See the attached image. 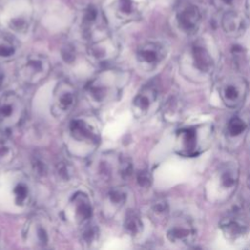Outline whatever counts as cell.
<instances>
[{"mask_svg":"<svg viewBox=\"0 0 250 250\" xmlns=\"http://www.w3.org/2000/svg\"><path fill=\"white\" fill-rule=\"evenodd\" d=\"M51 68L49 60L41 54H30L24 57L18 65V75L27 84H36L44 79Z\"/></svg>","mask_w":250,"mask_h":250,"instance_id":"obj_2","label":"cell"},{"mask_svg":"<svg viewBox=\"0 0 250 250\" xmlns=\"http://www.w3.org/2000/svg\"><path fill=\"white\" fill-rule=\"evenodd\" d=\"M28 234L37 244L45 245L49 241V232L44 224L39 221H35L30 224Z\"/></svg>","mask_w":250,"mask_h":250,"instance_id":"obj_23","label":"cell"},{"mask_svg":"<svg viewBox=\"0 0 250 250\" xmlns=\"http://www.w3.org/2000/svg\"><path fill=\"white\" fill-rule=\"evenodd\" d=\"M114 18L121 23L135 21L140 16V9L134 0H114L111 4Z\"/></svg>","mask_w":250,"mask_h":250,"instance_id":"obj_15","label":"cell"},{"mask_svg":"<svg viewBox=\"0 0 250 250\" xmlns=\"http://www.w3.org/2000/svg\"><path fill=\"white\" fill-rule=\"evenodd\" d=\"M118 47L116 43L107 36L92 42L89 47V55L98 62H106L116 56Z\"/></svg>","mask_w":250,"mask_h":250,"instance_id":"obj_14","label":"cell"},{"mask_svg":"<svg viewBox=\"0 0 250 250\" xmlns=\"http://www.w3.org/2000/svg\"><path fill=\"white\" fill-rule=\"evenodd\" d=\"M224 5H231L233 0H220Z\"/></svg>","mask_w":250,"mask_h":250,"instance_id":"obj_32","label":"cell"},{"mask_svg":"<svg viewBox=\"0 0 250 250\" xmlns=\"http://www.w3.org/2000/svg\"><path fill=\"white\" fill-rule=\"evenodd\" d=\"M24 104L15 93H6L0 97V125L4 129H11L23 118Z\"/></svg>","mask_w":250,"mask_h":250,"instance_id":"obj_4","label":"cell"},{"mask_svg":"<svg viewBox=\"0 0 250 250\" xmlns=\"http://www.w3.org/2000/svg\"><path fill=\"white\" fill-rule=\"evenodd\" d=\"M247 185H248V188H250V173H249L248 178H247Z\"/></svg>","mask_w":250,"mask_h":250,"instance_id":"obj_33","label":"cell"},{"mask_svg":"<svg viewBox=\"0 0 250 250\" xmlns=\"http://www.w3.org/2000/svg\"><path fill=\"white\" fill-rule=\"evenodd\" d=\"M247 84L241 77L231 76L226 78L219 87V94L228 107H236L244 100Z\"/></svg>","mask_w":250,"mask_h":250,"instance_id":"obj_6","label":"cell"},{"mask_svg":"<svg viewBox=\"0 0 250 250\" xmlns=\"http://www.w3.org/2000/svg\"><path fill=\"white\" fill-rule=\"evenodd\" d=\"M220 229L228 239L235 240L246 233L247 224L239 217L228 216L221 220Z\"/></svg>","mask_w":250,"mask_h":250,"instance_id":"obj_17","label":"cell"},{"mask_svg":"<svg viewBox=\"0 0 250 250\" xmlns=\"http://www.w3.org/2000/svg\"><path fill=\"white\" fill-rule=\"evenodd\" d=\"M28 21H26V19L24 18H17V19H13L10 22V26L13 30H15L16 32H24L27 30L28 28Z\"/></svg>","mask_w":250,"mask_h":250,"instance_id":"obj_27","label":"cell"},{"mask_svg":"<svg viewBox=\"0 0 250 250\" xmlns=\"http://www.w3.org/2000/svg\"><path fill=\"white\" fill-rule=\"evenodd\" d=\"M5 84V73L3 72V69L0 68V90Z\"/></svg>","mask_w":250,"mask_h":250,"instance_id":"obj_31","label":"cell"},{"mask_svg":"<svg viewBox=\"0 0 250 250\" xmlns=\"http://www.w3.org/2000/svg\"><path fill=\"white\" fill-rule=\"evenodd\" d=\"M138 183L141 187H144V188H147L149 187L150 185V182H151V179H150V176L148 174L147 171H140L139 174H138Z\"/></svg>","mask_w":250,"mask_h":250,"instance_id":"obj_30","label":"cell"},{"mask_svg":"<svg viewBox=\"0 0 250 250\" xmlns=\"http://www.w3.org/2000/svg\"><path fill=\"white\" fill-rule=\"evenodd\" d=\"M201 21V12L194 5H188L181 9L177 14V23L179 28L187 33H194Z\"/></svg>","mask_w":250,"mask_h":250,"instance_id":"obj_13","label":"cell"},{"mask_svg":"<svg viewBox=\"0 0 250 250\" xmlns=\"http://www.w3.org/2000/svg\"><path fill=\"white\" fill-rule=\"evenodd\" d=\"M126 198H127V195L125 191H123L120 188H114L107 193L105 208L109 212L117 211L124 205V203L126 202Z\"/></svg>","mask_w":250,"mask_h":250,"instance_id":"obj_22","label":"cell"},{"mask_svg":"<svg viewBox=\"0 0 250 250\" xmlns=\"http://www.w3.org/2000/svg\"><path fill=\"white\" fill-rule=\"evenodd\" d=\"M167 237L173 243L189 244L195 238V229L189 220L179 218L168 228Z\"/></svg>","mask_w":250,"mask_h":250,"instance_id":"obj_11","label":"cell"},{"mask_svg":"<svg viewBox=\"0 0 250 250\" xmlns=\"http://www.w3.org/2000/svg\"><path fill=\"white\" fill-rule=\"evenodd\" d=\"M238 179V173L235 167L231 165L225 166L219 173V185L227 191H230L235 188Z\"/></svg>","mask_w":250,"mask_h":250,"instance_id":"obj_19","label":"cell"},{"mask_svg":"<svg viewBox=\"0 0 250 250\" xmlns=\"http://www.w3.org/2000/svg\"><path fill=\"white\" fill-rule=\"evenodd\" d=\"M66 211L74 223L84 225L92 217L91 201L85 193L77 192L69 200Z\"/></svg>","mask_w":250,"mask_h":250,"instance_id":"obj_9","label":"cell"},{"mask_svg":"<svg viewBox=\"0 0 250 250\" xmlns=\"http://www.w3.org/2000/svg\"><path fill=\"white\" fill-rule=\"evenodd\" d=\"M12 195L17 206H25L30 199V188L27 183L22 180L17 182L12 188Z\"/></svg>","mask_w":250,"mask_h":250,"instance_id":"obj_21","label":"cell"},{"mask_svg":"<svg viewBox=\"0 0 250 250\" xmlns=\"http://www.w3.org/2000/svg\"><path fill=\"white\" fill-rule=\"evenodd\" d=\"M98 237V229L96 226H88L82 233V240L84 243L91 244L93 243Z\"/></svg>","mask_w":250,"mask_h":250,"instance_id":"obj_28","label":"cell"},{"mask_svg":"<svg viewBox=\"0 0 250 250\" xmlns=\"http://www.w3.org/2000/svg\"><path fill=\"white\" fill-rule=\"evenodd\" d=\"M191 62L193 68L203 75H208L213 71V59L206 47L201 44H194L192 46Z\"/></svg>","mask_w":250,"mask_h":250,"instance_id":"obj_16","label":"cell"},{"mask_svg":"<svg viewBox=\"0 0 250 250\" xmlns=\"http://www.w3.org/2000/svg\"><path fill=\"white\" fill-rule=\"evenodd\" d=\"M76 91L74 87L67 81L58 83L54 90L52 112L56 117H63L67 115L76 104Z\"/></svg>","mask_w":250,"mask_h":250,"instance_id":"obj_5","label":"cell"},{"mask_svg":"<svg viewBox=\"0 0 250 250\" xmlns=\"http://www.w3.org/2000/svg\"><path fill=\"white\" fill-rule=\"evenodd\" d=\"M122 84L121 74L113 70H104L91 80L85 89L88 101L97 106H101L119 94Z\"/></svg>","mask_w":250,"mask_h":250,"instance_id":"obj_1","label":"cell"},{"mask_svg":"<svg viewBox=\"0 0 250 250\" xmlns=\"http://www.w3.org/2000/svg\"><path fill=\"white\" fill-rule=\"evenodd\" d=\"M19 43L10 34L0 32V60L12 59L18 52Z\"/></svg>","mask_w":250,"mask_h":250,"instance_id":"obj_20","label":"cell"},{"mask_svg":"<svg viewBox=\"0 0 250 250\" xmlns=\"http://www.w3.org/2000/svg\"><path fill=\"white\" fill-rule=\"evenodd\" d=\"M157 99V90L153 85L144 86L136 95L132 103V112L140 118L146 115Z\"/></svg>","mask_w":250,"mask_h":250,"instance_id":"obj_12","label":"cell"},{"mask_svg":"<svg viewBox=\"0 0 250 250\" xmlns=\"http://www.w3.org/2000/svg\"><path fill=\"white\" fill-rule=\"evenodd\" d=\"M81 28L84 36L87 39L92 40V42L106 36L104 34V19L99 9H97L95 6L88 7L85 10L82 16Z\"/></svg>","mask_w":250,"mask_h":250,"instance_id":"obj_8","label":"cell"},{"mask_svg":"<svg viewBox=\"0 0 250 250\" xmlns=\"http://www.w3.org/2000/svg\"><path fill=\"white\" fill-rule=\"evenodd\" d=\"M67 131L70 141L75 142L77 145L93 148L99 144V129L86 117L78 116L73 118L68 124Z\"/></svg>","mask_w":250,"mask_h":250,"instance_id":"obj_3","label":"cell"},{"mask_svg":"<svg viewBox=\"0 0 250 250\" xmlns=\"http://www.w3.org/2000/svg\"><path fill=\"white\" fill-rule=\"evenodd\" d=\"M166 48L157 41H147L143 43L136 52L137 62L140 66L146 71L154 69L165 58Z\"/></svg>","mask_w":250,"mask_h":250,"instance_id":"obj_7","label":"cell"},{"mask_svg":"<svg viewBox=\"0 0 250 250\" xmlns=\"http://www.w3.org/2000/svg\"><path fill=\"white\" fill-rule=\"evenodd\" d=\"M124 229L125 230L131 235H137L142 232L143 230V222L138 214L131 212L125 218L124 222Z\"/></svg>","mask_w":250,"mask_h":250,"instance_id":"obj_24","label":"cell"},{"mask_svg":"<svg viewBox=\"0 0 250 250\" xmlns=\"http://www.w3.org/2000/svg\"><path fill=\"white\" fill-rule=\"evenodd\" d=\"M247 129V125L245 121L239 116H233L229 119L227 126L228 136L230 138L240 137Z\"/></svg>","mask_w":250,"mask_h":250,"instance_id":"obj_25","label":"cell"},{"mask_svg":"<svg viewBox=\"0 0 250 250\" xmlns=\"http://www.w3.org/2000/svg\"><path fill=\"white\" fill-rule=\"evenodd\" d=\"M14 149L12 144L6 137L0 138V163H7L13 157Z\"/></svg>","mask_w":250,"mask_h":250,"instance_id":"obj_26","label":"cell"},{"mask_svg":"<svg viewBox=\"0 0 250 250\" xmlns=\"http://www.w3.org/2000/svg\"><path fill=\"white\" fill-rule=\"evenodd\" d=\"M222 27L227 34L237 36L245 28V20L238 12L229 11L222 18Z\"/></svg>","mask_w":250,"mask_h":250,"instance_id":"obj_18","label":"cell"},{"mask_svg":"<svg viewBox=\"0 0 250 250\" xmlns=\"http://www.w3.org/2000/svg\"><path fill=\"white\" fill-rule=\"evenodd\" d=\"M152 213L156 216V217H165L168 213V204L166 201L164 200H160L157 201L156 203H154V205L152 206Z\"/></svg>","mask_w":250,"mask_h":250,"instance_id":"obj_29","label":"cell"},{"mask_svg":"<svg viewBox=\"0 0 250 250\" xmlns=\"http://www.w3.org/2000/svg\"><path fill=\"white\" fill-rule=\"evenodd\" d=\"M199 127H187L177 133V149L185 156H194L199 150Z\"/></svg>","mask_w":250,"mask_h":250,"instance_id":"obj_10","label":"cell"}]
</instances>
